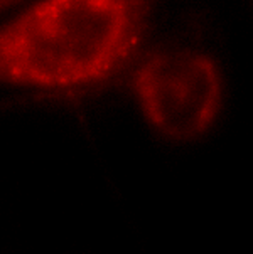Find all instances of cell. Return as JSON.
Returning a JSON list of instances; mask_svg holds the SVG:
<instances>
[{"label":"cell","instance_id":"6da1fadb","mask_svg":"<svg viewBox=\"0 0 253 254\" xmlns=\"http://www.w3.org/2000/svg\"><path fill=\"white\" fill-rule=\"evenodd\" d=\"M154 0H37L0 25V81L78 89L106 81L139 54Z\"/></svg>","mask_w":253,"mask_h":254},{"label":"cell","instance_id":"7a4b0ae2","mask_svg":"<svg viewBox=\"0 0 253 254\" xmlns=\"http://www.w3.org/2000/svg\"><path fill=\"white\" fill-rule=\"evenodd\" d=\"M132 89L149 127L174 143L194 141L211 130L225 96L218 64L191 47H164L142 58Z\"/></svg>","mask_w":253,"mask_h":254}]
</instances>
